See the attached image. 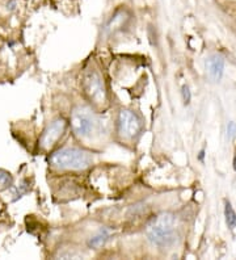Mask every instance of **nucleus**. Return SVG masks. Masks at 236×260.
Instances as JSON below:
<instances>
[{"label": "nucleus", "instance_id": "5", "mask_svg": "<svg viewBox=\"0 0 236 260\" xmlns=\"http://www.w3.org/2000/svg\"><path fill=\"white\" fill-rule=\"evenodd\" d=\"M71 126L78 136L89 137L97 129L98 121L88 109L79 108L71 116Z\"/></svg>", "mask_w": 236, "mask_h": 260}, {"label": "nucleus", "instance_id": "15", "mask_svg": "<svg viewBox=\"0 0 236 260\" xmlns=\"http://www.w3.org/2000/svg\"><path fill=\"white\" fill-rule=\"evenodd\" d=\"M233 170L236 171V156H235V159H233Z\"/></svg>", "mask_w": 236, "mask_h": 260}, {"label": "nucleus", "instance_id": "8", "mask_svg": "<svg viewBox=\"0 0 236 260\" xmlns=\"http://www.w3.org/2000/svg\"><path fill=\"white\" fill-rule=\"evenodd\" d=\"M127 20H129V17L126 16V11H118L107 24V30L108 32H117V30H120V29H122L125 26V22Z\"/></svg>", "mask_w": 236, "mask_h": 260}, {"label": "nucleus", "instance_id": "11", "mask_svg": "<svg viewBox=\"0 0 236 260\" xmlns=\"http://www.w3.org/2000/svg\"><path fill=\"white\" fill-rule=\"evenodd\" d=\"M11 184H12V178H11V175L7 171L0 170V185L3 188H7L10 187Z\"/></svg>", "mask_w": 236, "mask_h": 260}, {"label": "nucleus", "instance_id": "10", "mask_svg": "<svg viewBox=\"0 0 236 260\" xmlns=\"http://www.w3.org/2000/svg\"><path fill=\"white\" fill-rule=\"evenodd\" d=\"M224 217H226L227 226L233 230L236 228V212L228 201H226V205H224Z\"/></svg>", "mask_w": 236, "mask_h": 260}, {"label": "nucleus", "instance_id": "7", "mask_svg": "<svg viewBox=\"0 0 236 260\" xmlns=\"http://www.w3.org/2000/svg\"><path fill=\"white\" fill-rule=\"evenodd\" d=\"M206 70H208L209 76L214 82H218V80L222 79L224 73V59L223 57L220 55L214 54L210 55V57L206 59Z\"/></svg>", "mask_w": 236, "mask_h": 260}, {"label": "nucleus", "instance_id": "9", "mask_svg": "<svg viewBox=\"0 0 236 260\" xmlns=\"http://www.w3.org/2000/svg\"><path fill=\"white\" fill-rule=\"evenodd\" d=\"M109 232H108L107 229H103L100 232L97 233L96 235H93L91 239L88 241V246L91 248H98L101 246H104L105 242L109 239Z\"/></svg>", "mask_w": 236, "mask_h": 260}, {"label": "nucleus", "instance_id": "2", "mask_svg": "<svg viewBox=\"0 0 236 260\" xmlns=\"http://www.w3.org/2000/svg\"><path fill=\"white\" fill-rule=\"evenodd\" d=\"M50 160L60 170H84L92 165V155L85 150L66 147L54 152Z\"/></svg>", "mask_w": 236, "mask_h": 260}, {"label": "nucleus", "instance_id": "14", "mask_svg": "<svg viewBox=\"0 0 236 260\" xmlns=\"http://www.w3.org/2000/svg\"><path fill=\"white\" fill-rule=\"evenodd\" d=\"M204 154H205V151H204V150H202V151L199 152V159H201V160H202V159H204Z\"/></svg>", "mask_w": 236, "mask_h": 260}, {"label": "nucleus", "instance_id": "13", "mask_svg": "<svg viewBox=\"0 0 236 260\" xmlns=\"http://www.w3.org/2000/svg\"><path fill=\"white\" fill-rule=\"evenodd\" d=\"M183 99L185 104L190 103V99H192V93H190V89L188 86H183Z\"/></svg>", "mask_w": 236, "mask_h": 260}, {"label": "nucleus", "instance_id": "4", "mask_svg": "<svg viewBox=\"0 0 236 260\" xmlns=\"http://www.w3.org/2000/svg\"><path fill=\"white\" fill-rule=\"evenodd\" d=\"M117 129L120 136H122L126 140H134L142 133L143 124L142 120L137 113L129 109H122L118 113L117 118Z\"/></svg>", "mask_w": 236, "mask_h": 260}, {"label": "nucleus", "instance_id": "1", "mask_svg": "<svg viewBox=\"0 0 236 260\" xmlns=\"http://www.w3.org/2000/svg\"><path fill=\"white\" fill-rule=\"evenodd\" d=\"M148 241L157 247H171L176 242V219L171 213H161L146 228Z\"/></svg>", "mask_w": 236, "mask_h": 260}, {"label": "nucleus", "instance_id": "6", "mask_svg": "<svg viewBox=\"0 0 236 260\" xmlns=\"http://www.w3.org/2000/svg\"><path fill=\"white\" fill-rule=\"evenodd\" d=\"M67 122L63 118H57L54 120L46 130L44 132L41 137V147L45 150H49L58 142L60 137L63 136L64 130H66Z\"/></svg>", "mask_w": 236, "mask_h": 260}, {"label": "nucleus", "instance_id": "12", "mask_svg": "<svg viewBox=\"0 0 236 260\" xmlns=\"http://www.w3.org/2000/svg\"><path fill=\"white\" fill-rule=\"evenodd\" d=\"M235 136H236V124L231 121V122H228V125H227V137H228L230 140H232Z\"/></svg>", "mask_w": 236, "mask_h": 260}, {"label": "nucleus", "instance_id": "3", "mask_svg": "<svg viewBox=\"0 0 236 260\" xmlns=\"http://www.w3.org/2000/svg\"><path fill=\"white\" fill-rule=\"evenodd\" d=\"M82 87L85 98L93 104L101 105L107 102V89H105L104 80H103L98 71H85L84 75H83Z\"/></svg>", "mask_w": 236, "mask_h": 260}]
</instances>
